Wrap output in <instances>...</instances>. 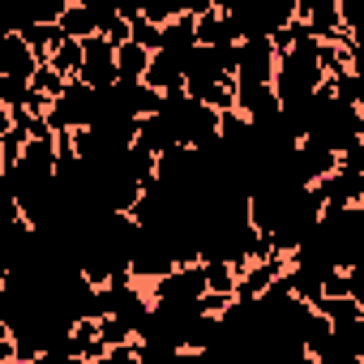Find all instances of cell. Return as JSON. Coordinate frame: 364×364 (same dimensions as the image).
I'll list each match as a JSON object with an SVG mask.
<instances>
[{
	"label": "cell",
	"instance_id": "277c9868",
	"mask_svg": "<svg viewBox=\"0 0 364 364\" xmlns=\"http://www.w3.org/2000/svg\"><path fill=\"white\" fill-rule=\"evenodd\" d=\"M193 35H198V43H206V48H232V43H240L236 18L223 14V9H215V5L193 18Z\"/></svg>",
	"mask_w": 364,
	"mask_h": 364
},
{
	"label": "cell",
	"instance_id": "44dd1931",
	"mask_svg": "<svg viewBox=\"0 0 364 364\" xmlns=\"http://www.w3.org/2000/svg\"><path fill=\"white\" fill-rule=\"evenodd\" d=\"M0 176H5V167H0Z\"/></svg>",
	"mask_w": 364,
	"mask_h": 364
},
{
	"label": "cell",
	"instance_id": "6da1fadb",
	"mask_svg": "<svg viewBox=\"0 0 364 364\" xmlns=\"http://www.w3.org/2000/svg\"><path fill=\"white\" fill-rule=\"evenodd\" d=\"M317 43L321 39H313L300 22H296V39L274 56V77H270V90H274V99H279V107L283 112H300L309 99H313V90L321 86V60H317Z\"/></svg>",
	"mask_w": 364,
	"mask_h": 364
},
{
	"label": "cell",
	"instance_id": "3957f363",
	"mask_svg": "<svg viewBox=\"0 0 364 364\" xmlns=\"http://www.w3.org/2000/svg\"><path fill=\"white\" fill-rule=\"evenodd\" d=\"M296 22L313 39H334L338 26V0H296Z\"/></svg>",
	"mask_w": 364,
	"mask_h": 364
},
{
	"label": "cell",
	"instance_id": "ba28073f",
	"mask_svg": "<svg viewBox=\"0 0 364 364\" xmlns=\"http://www.w3.org/2000/svg\"><path fill=\"white\" fill-rule=\"evenodd\" d=\"M146 65H150V52L141 43H133V39L116 43V82H141Z\"/></svg>",
	"mask_w": 364,
	"mask_h": 364
},
{
	"label": "cell",
	"instance_id": "d6986e66",
	"mask_svg": "<svg viewBox=\"0 0 364 364\" xmlns=\"http://www.w3.org/2000/svg\"><path fill=\"white\" fill-rule=\"evenodd\" d=\"M9 124H14V116H9V107H5V103H0V133H5Z\"/></svg>",
	"mask_w": 364,
	"mask_h": 364
},
{
	"label": "cell",
	"instance_id": "ffe728a7",
	"mask_svg": "<svg viewBox=\"0 0 364 364\" xmlns=\"http://www.w3.org/2000/svg\"><path fill=\"white\" fill-rule=\"evenodd\" d=\"M0 338H9V321L5 317H0Z\"/></svg>",
	"mask_w": 364,
	"mask_h": 364
},
{
	"label": "cell",
	"instance_id": "9a60e30c",
	"mask_svg": "<svg viewBox=\"0 0 364 364\" xmlns=\"http://www.w3.org/2000/svg\"><path fill=\"white\" fill-rule=\"evenodd\" d=\"M26 82L22 77H5V73H0V103H5V107H22L26 103Z\"/></svg>",
	"mask_w": 364,
	"mask_h": 364
},
{
	"label": "cell",
	"instance_id": "e0dca14e",
	"mask_svg": "<svg viewBox=\"0 0 364 364\" xmlns=\"http://www.w3.org/2000/svg\"><path fill=\"white\" fill-rule=\"evenodd\" d=\"M103 39H107V43H124V39H129V18H112V22L103 26Z\"/></svg>",
	"mask_w": 364,
	"mask_h": 364
},
{
	"label": "cell",
	"instance_id": "4fadbf2b",
	"mask_svg": "<svg viewBox=\"0 0 364 364\" xmlns=\"http://www.w3.org/2000/svg\"><path fill=\"white\" fill-rule=\"evenodd\" d=\"M65 82H69V77H60V73H56V69H52V65H48V60H39V65H35V73H31V82H26V86H31V90H35V95H43V99H48V103H52V99H56V95H60V90H65Z\"/></svg>",
	"mask_w": 364,
	"mask_h": 364
},
{
	"label": "cell",
	"instance_id": "ac0fdd59",
	"mask_svg": "<svg viewBox=\"0 0 364 364\" xmlns=\"http://www.w3.org/2000/svg\"><path fill=\"white\" fill-rule=\"evenodd\" d=\"M167 5H171V14H206L210 9V0H167Z\"/></svg>",
	"mask_w": 364,
	"mask_h": 364
},
{
	"label": "cell",
	"instance_id": "30bf717a",
	"mask_svg": "<svg viewBox=\"0 0 364 364\" xmlns=\"http://www.w3.org/2000/svg\"><path fill=\"white\" fill-rule=\"evenodd\" d=\"M48 65H52L60 77H77V65H82V39L60 35V39L52 43V52H48Z\"/></svg>",
	"mask_w": 364,
	"mask_h": 364
},
{
	"label": "cell",
	"instance_id": "52a82bcc",
	"mask_svg": "<svg viewBox=\"0 0 364 364\" xmlns=\"http://www.w3.org/2000/svg\"><path fill=\"white\" fill-rule=\"evenodd\" d=\"M309 309H313V313H321L330 326H347V321L364 317V300H355V296H317Z\"/></svg>",
	"mask_w": 364,
	"mask_h": 364
},
{
	"label": "cell",
	"instance_id": "2e32d148",
	"mask_svg": "<svg viewBox=\"0 0 364 364\" xmlns=\"http://www.w3.org/2000/svg\"><path fill=\"white\" fill-rule=\"evenodd\" d=\"M22 215V206H18V198H14V189L0 180V223H9V219H18Z\"/></svg>",
	"mask_w": 364,
	"mask_h": 364
},
{
	"label": "cell",
	"instance_id": "8992f818",
	"mask_svg": "<svg viewBox=\"0 0 364 364\" xmlns=\"http://www.w3.org/2000/svg\"><path fill=\"white\" fill-rule=\"evenodd\" d=\"M133 141L137 146H146L150 154H163L171 141H176V133H171V120L154 107V112H146V116H137V133H133Z\"/></svg>",
	"mask_w": 364,
	"mask_h": 364
},
{
	"label": "cell",
	"instance_id": "7c38bea8",
	"mask_svg": "<svg viewBox=\"0 0 364 364\" xmlns=\"http://www.w3.org/2000/svg\"><path fill=\"white\" fill-rule=\"evenodd\" d=\"M202 270H206V291H223V296L236 291V270H232V262H223V257H206Z\"/></svg>",
	"mask_w": 364,
	"mask_h": 364
},
{
	"label": "cell",
	"instance_id": "8fae6325",
	"mask_svg": "<svg viewBox=\"0 0 364 364\" xmlns=\"http://www.w3.org/2000/svg\"><path fill=\"white\" fill-rule=\"evenodd\" d=\"M56 26H60V35H69V39H86V35H95V18H90L86 5H65V14L56 18Z\"/></svg>",
	"mask_w": 364,
	"mask_h": 364
},
{
	"label": "cell",
	"instance_id": "7a4b0ae2",
	"mask_svg": "<svg viewBox=\"0 0 364 364\" xmlns=\"http://www.w3.org/2000/svg\"><path fill=\"white\" fill-rule=\"evenodd\" d=\"M77 77H82L90 90H107V86L116 82V43H107L103 35H86V39H82Z\"/></svg>",
	"mask_w": 364,
	"mask_h": 364
},
{
	"label": "cell",
	"instance_id": "5bb4252c",
	"mask_svg": "<svg viewBox=\"0 0 364 364\" xmlns=\"http://www.w3.org/2000/svg\"><path fill=\"white\" fill-rule=\"evenodd\" d=\"M129 39L141 43L146 52H154V48H159V22H150V18H141V14L129 18Z\"/></svg>",
	"mask_w": 364,
	"mask_h": 364
},
{
	"label": "cell",
	"instance_id": "5b68a950",
	"mask_svg": "<svg viewBox=\"0 0 364 364\" xmlns=\"http://www.w3.org/2000/svg\"><path fill=\"white\" fill-rule=\"evenodd\" d=\"M35 65H39V56L26 48V39H22L18 31H5V35H0V73H5V77H22V82H31Z\"/></svg>",
	"mask_w": 364,
	"mask_h": 364
},
{
	"label": "cell",
	"instance_id": "9c48e42d",
	"mask_svg": "<svg viewBox=\"0 0 364 364\" xmlns=\"http://www.w3.org/2000/svg\"><path fill=\"white\" fill-rule=\"evenodd\" d=\"M22 39H26V48L39 56V60H48V52H52V43L60 39V26L56 22H18L14 26Z\"/></svg>",
	"mask_w": 364,
	"mask_h": 364
}]
</instances>
